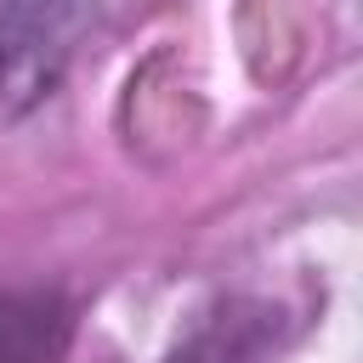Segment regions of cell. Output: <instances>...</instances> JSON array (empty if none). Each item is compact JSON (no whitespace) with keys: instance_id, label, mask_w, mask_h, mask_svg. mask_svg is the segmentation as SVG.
Masks as SVG:
<instances>
[{"instance_id":"cell-1","label":"cell","mask_w":363,"mask_h":363,"mask_svg":"<svg viewBox=\"0 0 363 363\" xmlns=\"http://www.w3.org/2000/svg\"><path fill=\"white\" fill-rule=\"evenodd\" d=\"M91 17L96 0H0V125L51 96Z\"/></svg>"},{"instance_id":"cell-2","label":"cell","mask_w":363,"mask_h":363,"mask_svg":"<svg viewBox=\"0 0 363 363\" xmlns=\"http://www.w3.org/2000/svg\"><path fill=\"white\" fill-rule=\"evenodd\" d=\"M68 340L57 295H0V363H51Z\"/></svg>"}]
</instances>
